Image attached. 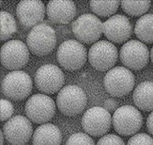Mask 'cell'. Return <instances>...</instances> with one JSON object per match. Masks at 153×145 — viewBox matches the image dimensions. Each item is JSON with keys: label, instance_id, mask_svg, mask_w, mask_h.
I'll return each mask as SVG.
<instances>
[{"label": "cell", "instance_id": "cell-1", "mask_svg": "<svg viewBox=\"0 0 153 145\" xmlns=\"http://www.w3.org/2000/svg\"><path fill=\"white\" fill-rule=\"evenodd\" d=\"M87 103L85 93L76 85L64 87L58 94L56 99V104L60 112L69 117L80 114L85 109Z\"/></svg>", "mask_w": 153, "mask_h": 145}, {"label": "cell", "instance_id": "cell-2", "mask_svg": "<svg viewBox=\"0 0 153 145\" xmlns=\"http://www.w3.org/2000/svg\"><path fill=\"white\" fill-rule=\"evenodd\" d=\"M135 84V78L128 68L117 67L109 70L104 79L105 89L114 97H123L128 94Z\"/></svg>", "mask_w": 153, "mask_h": 145}, {"label": "cell", "instance_id": "cell-3", "mask_svg": "<svg viewBox=\"0 0 153 145\" xmlns=\"http://www.w3.org/2000/svg\"><path fill=\"white\" fill-rule=\"evenodd\" d=\"M26 41L33 53L38 56H44L54 48L56 43V33L51 26L41 23L31 29Z\"/></svg>", "mask_w": 153, "mask_h": 145}, {"label": "cell", "instance_id": "cell-4", "mask_svg": "<svg viewBox=\"0 0 153 145\" xmlns=\"http://www.w3.org/2000/svg\"><path fill=\"white\" fill-rule=\"evenodd\" d=\"M56 56L60 65L71 71L82 68L88 57L85 47L80 42L74 39L63 42L59 46Z\"/></svg>", "mask_w": 153, "mask_h": 145}, {"label": "cell", "instance_id": "cell-5", "mask_svg": "<svg viewBox=\"0 0 153 145\" xmlns=\"http://www.w3.org/2000/svg\"><path fill=\"white\" fill-rule=\"evenodd\" d=\"M112 120L114 130L123 136L136 134L141 129L143 122L140 112L130 105H124L117 109Z\"/></svg>", "mask_w": 153, "mask_h": 145}, {"label": "cell", "instance_id": "cell-6", "mask_svg": "<svg viewBox=\"0 0 153 145\" xmlns=\"http://www.w3.org/2000/svg\"><path fill=\"white\" fill-rule=\"evenodd\" d=\"M33 83L30 76L22 71L8 74L1 84L2 93L10 99L18 101L26 98L32 90Z\"/></svg>", "mask_w": 153, "mask_h": 145}, {"label": "cell", "instance_id": "cell-7", "mask_svg": "<svg viewBox=\"0 0 153 145\" xmlns=\"http://www.w3.org/2000/svg\"><path fill=\"white\" fill-rule=\"evenodd\" d=\"M118 49L113 43L101 40L96 42L91 47L88 58L93 68L104 72L113 68L118 60Z\"/></svg>", "mask_w": 153, "mask_h": 145}, {"label": "cell", "instance_id": "cell-8", "mask_svg": "<svg viewBox=\"0 0 153 145\" xmlns=\"http://www.w3.org/2000/svg\"><path fill=\"white\" fill-rule=\"evenodd\" d=\"M25 110L29 119L34 123H44L55 115L56 106L51 97L43 94H37L27 100Z\"/></svg>", "mask_w": 153, "mask_h": 145}, {"label": "cell", "instance_id": "cell-9", "mask_svg": "<svg viewBox=\"0 0 153 145\" xmlns=\"http://www.w3.org/2000/svg\"><path fill=\"white\" fill-rule=\"evenodd\" d=\"M102 23L95 15L83 14L72 24V31L80 42L91 44L96 43L101 38L103 33Z\"/></svg>", "mask_w": 153, "mask_h": 145}, {"label": "cell", "instance_id": "cell-10", "mask_svg": "<svg viewBox=\"0 0 153 145\" xmlns=\"http://www.w3.org/2000/svg\"><path fill=\"white\" fill-rule=\"evenodd\" d=\"M148 48L140 41L131 40L125 43L120 52L123 64L129 69L139 70L148 64L150 59Z\"/></svg>", "mask_w": 153, "mask_h": 145}, {"label": "cell", "instance_id": "cell-11", "mask_svg": "<svg viewBox=\"0 0 153 145\" xmlns=\"http://www.w3.org/2000/svg\"><path fill=\"white\" fill-rule=\"evenodd\" d=\"M111 116L105 108L95 106L87 111L83 115L82 126L84 131L94 137L104 135L110 129Z\"/></svg>", "mask_w": 153, "mask_h": 145}, {"label": "cell", "instance_id": "cell-12", "mask_svg": "<svg viewBox=\"0 0 153 145\" xmlns=\"http://www.w3.org/2000/svg\"><path fill=\"white\" fill-rule=\"evenodd\" d=\"M35 81L38 89L42 93L52 94L62 87L65 83L62 71L55 65H44L36 73Z\"/></svg>", "mask_w": 153, "mask_h": 145}, {"label": "cell", "instance_id": "cell-13", "mask_svg": "<svg viewBox=\"0 0 153 145\" xmlns=\"http://www.w3.org/2000/svg\"><path fill=\"white\" fill-rule=\"evenodd\" d=\"M32 123L24 116L17 115L9 119L4 125V136L14 145H24L31 139L33 134Z\"/></svg>", "mask_w": 153, "mask_h": 145}, {"label": "cell", "instance_id": "cell-14", "mask_svg": "<svg viewBox=\"0 0 153 145\" xmlns=\"http://www.w3.org/2000/svg\"><path fill=\"white\" fill-rule=\"evenodd\" d=\"M28 48L23 42L12 40L4 44L1 51V64L9 70H17L24 66L28 61Z\"/></svg>", "mask_w": 153, "mask_h": 145}, {"label": "cell", "instance_id": "cell-15", "mask_svg": "<svg viewBox=\"0 0 153 145\" xmlns=\"http://www.w3.org/2000/svg\"><path fill=\"white\" fill-rule=\"evenodd\" d=\"M132 27L127 17L120 14L112 16L102 23V33L109 41L120 43L131 36Z\"/></svg>", "mask_w": 153, "mask_h": 145}, {"label": "cell", "instance_id": "cell-16", "mask_svg": "<svg viewBox=\"0 0 153 145\" xmlns=\"http://www.w3.org/2000/svg\"><path fill=\"white\" fill-rule=\"evenodd\" d=\"M45 13L44 5L41 1H22L17 6V17L22 25L27 28L40 24Z\"/></svg>", "mask_w": 153, "mask_h": 145}, {"label": "cell", "instance_id": "cell-17", "mask_svg": "<svg viewBox=\"0 0 153 145\" xmlns=\"http://www.w3.org/2000/svg\"><path fill=\"white\" fill-rule=\"evenodd\" d=\"M47 12L49 18L53 23L66 24L75 17L76 8L72 1H51L47 5Z\"/></svg>", "mask_w": 153, "mask_h": 145}, {"label": "cell", "instance_id": "cell-18", "mask_svg": "<svg viewBox=\"0 0 153 145\" xmlns=\"http://www.w3.org/2000/svg\"><path fill=\"white\" fill-rule=\"evenodd\" d=\"M62 141L60 129L51 123L43 124L39 126L33 136V145H60Z\"/></svg>", "mask_w": 153, "mask_h": 145}, {"label": "cell", "instance_id": "cell-19", "mask_svg": "<svg viewBox=\"0 0 153 145\" xmlns=\"http://www.w3.org/2000/svg\"><path fill=\"white\" fill-rule=\"evenodd\" d=\"M133 99L134 104L140 110L145 111L153 110V82H143L134 90Z\"/></svg>", "mask_w": 153, "mask_h": 145}, {"label": "cell", "instance_id": "cell-20", "mask_svg": "<svg viewBox=\"0 0 153 145\" xmlns=\"http://www.w3.org/2000/svg\"><path fill=\"white\" fill-rule=\"evenodd\" d=\"M134 31L141 41L149 44L153 43V14L141 17L136 23Z\"/></svg>", "mask_w": 153, "mask_h": 145}, {"label": "cell", "instance_id": "cell-21", "mask_svg": "<svg viewBox=\"0 0 153 145\" xmlns=\"http://www.w3.org/2000/svg\"><path fill=\"white\" fill-rule=\"evenodd\" d=\"M120 4V1H91L90 7L93 13L99 16L108 17L117 11Z\"/></svg>", "mask_w": 153, "mask_h": 145}, {"label": "cell", "instance_id": "cell-22", "mask_svg": "<svg viewBox=\"0 0 153 145\" xmlns=\"http://www.w3.org/2000/svg\"><path fill=\"white\" fill-rule=\"evenodd\" d=\"M121 5L125 13L132 16H139L147 12L151 6V1H122Z\"/></svg>", "mask_w": 153, "mask_h": 145}, {"label": "cell", "instance_id": "cell-23", "mask_svg": "<svg viewBox=\"0 0 153 145\" xmlns=\"http://www.w3.org/2000/svg\"><path fill=\"white\" fill-rule=\"evenodd\" d=\"M17 30L16 22L14 17L9 13H1V39L4 41L10 39Z\"/></svg>", "mask_w": 153, "mask_h": 145}, {"label": "cell", "instance_id": "cell-24", "mask_svg": "<svg viewBox=\"0 0 153 145\" xmlns=\"http://www.w3.org/2000/svg\"><path fill=\"white\" fill-rule=\"evenodd\" d=\"M65 145H95L90 136L84 133L79 132L71 135L67 139Z\"/></svg>", "mask_w": 153, "mask_h": 145}, {"label": "cell", "instance_id": "cell-25", "mask_svg": "<svg viewBox=\"0 0 153 145\" xmlns=\"http://www.w3.org/2000/svg\"><path fill=\"white\" fill-rule=\"evenodd\" d=\"M127 145H153V139L145 133H139L132 137Z\"/></svg>", "mask_w": 153, "mask_h": 145}, {"label": "cell", "instance_id": "cell-26", "mask_svg": "<svg viewBox=\"0 0 153 145\" xmlns=\"http://www.w3.org/2000/svg\"><path fill=\"white\" fill-rule=\"evenodd\" d=\"M14 107L12 104L8 100H1V121L10 119L14 113Z\"/></svg>", "mask_w": 153, "mask_h": 145}, {"label": "cell", "instance_id": "cell-27", "mask_svg": "<svg viewBox=\"0 0 153 145\" xmlns=\"http://www.w3.org/2000/svg\"><path fill=\"white\" fill-rule=\"evenodd\" d=\"M96 145H125L121 138L114 134H108L99 140Z\"/></svg>", "mask_w": 153, "mask_h": 145}, {"label": "cell", "instance_id": "cell-28", "mask_svg": "<svg viewBox=\"0 0 153 145\" xmlns=\"http://www.w3.org/2000/svg\"><path fill=\"white\" fill-rule=\"evenodd\" d=\"M117 105L118 104L115 100L112 99H109L105 102L104 108L108 111H112L117 108Z\"/></svg>", "mask_w": 153, "mask_h": 145}, {"label": "cell", "instance_id": "cell-29", "mask_svg": "<svg viewBox=\"0 0 153 145\" xmlns=\"http://www.w3.org/2000/svg\"><path fill=\"white\" fill-rule=\"evenodd\" d=\"M148 130L153 135V112L149 115L147 121Z\"/></svg>", "mask_w": 153, "mask_h": 145}, {"label": "cell", "instance_id": "cell-30", "mask_svg": "<svg viewBox=\"0 0 153 145\" xmlns=\"http://www.w3.org/2000/svg\"><path fill=\"white\" fill-rule=\"evenodd\" d=\"M4 135L2 131L1 130V145H3L4 142Z\"/></svg>", "mask_w": 153, "mask_h": 145}, {"label": "cell", "instance_id": "cell-31", "mask_svg": "<svg viewBox=\"0 0 153 145\" xmlns=\"http://www.w3.org/2000/svg\"><path fill=\"white\" fill-rule=\"evenodd\" d=\"M150 59H151V61L152 62L153 64V47L152 48L151 52H150Z\"/></svg>", "mask_w": 153, "mask_h": 145}]
</instances>
